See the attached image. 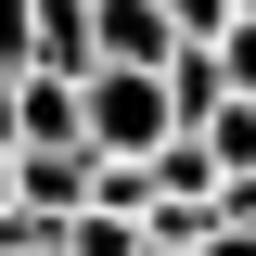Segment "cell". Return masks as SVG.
I'll return each instance as SVG.
<instances>
[{"instance_id":"1","label":"cell","mask_w":256,"mask_h":256,"mask_svg":"<svg viewBox=\"0 0 256 256\" xmlns=\"http://www.w3.org/2000/svg\"><path fill=\"white\" fill-rule=\"evenodd\" d=\"M180 141V102H166V64H90V154L141 166Z\"/></svg>"},{"instance_id":"2","label":"cell","mask_w":256,"mask_h":256,"mask_svg":"<svg viewBox=\"0 0 256 256\" xmlns=\"http://www.w3.org/2000/svg\"><path fill=\"white\" fill-rule=\"evenodd\" d=\"M13 205H26L38 230H77L102 205V154L90 141H26V166H13Z\"/></svg>"},{"instance_id":"3","label":"cell","mask_w":256,"mask_h":256,"mask_svg":"<svg viewBox=\"0 0 256 256\" xmlns=\"http://www.w3.org/2000/svg\"><path fill=\"white\" fill-rule=\"evenodd\" d=\"M90 26H102V64H166L180 52V13L166 0H90Z\"/></svg>"},{"instance_id":"4","label":"cell","mask_w":256,"mask_h":256,"mask_svg":"<svg viewBox=\"0 0 256 256\" xmlns=\"http://www.w3.org/2000/svg\"><path fill=\"white\" fill-rule=\"evenodd\" d=\"M141 180H154V205H218V180H230V166L205 154V128H180L166 154H141Z\"/></svg>"},{"instance_id":"5","label":"cell","mask_w":256,"mask_h":256,"mask_svg":"<svg viewBox=\"0 0 256 256\" xmlns=\"http://www.w3.org/2000/svg\"><path fill=\"white\" fill-rule=\"evenodd\" d=\"M64 256H154V218H128V205H90V218L64 230Z\"/></svg>"},{"instance_id":"6","label":"cell","mask_w":256,"mask_h":256,"mask_svg":"<svg viewBox=\"0 0 256 256\" xmlns=\"http://www.w3.org/2000/svg\"><path fill=\"white\" fill-rule=\"evenodd\" d=\"M205 154H218L230 180H256V102H244V90H230L218 116H205Z\"/></svg>"},{"instance_id":"7","label":"cell","mask_w":256,"mask_h":256,"mask_svg":"<svg viewBox=\"0 0 256 256\" xmlns=\"http://www.w3.org/2000/svg\"><path fill=\"white\" fill-rule=\"evenodd\" d=\"M0 64H13V77L38 64V0H0Z\"/></svg>"},{"instance_id":"8","label":"cell","mask_w":256,"mask_h":256,"mask_svg":"<svg viewBox=\"0 0 256 256\" xmlns=\"http://www.w3.org/2000/svg\"><path fill=\"white\" fill-rule=\"evenodd\" d=\"M166 13H180V38H230L244 26V0H166Z\"/></svg>"},{"instance_id":"9","label":"cell","mask_w":256,"mask_h":256,"mask_svg":"<svg viewBox=\"0 0 256 256\" xmlns=\"http://www.w3.org/2000/svg\"><path fill=\"white\" fill-rule=\"evenodd\" d=\"M218 64H230V90L256 102V13H244V26H230V38H218Z\"/></svg>"},{"instance_id":"10","label":"cell","mask_w":256,"mask_h":256,"mask_svg":"<svg viewBox=\"0 0 256 256\" xmlns=\"http://www.w3.org/2000/svg\"><path fill=\"white\" fill-rule=\"evenodd\" d=\"M13 166H26V154H13V141H0V205H13Z\"/></svg>"},{"instance_id":"11","label":"cell","mask_w":256,"mask_h":256,"mask_svg":"<svg viewBox=\"0 0 256 256\" xmlns=\"http://www.w3.org/2000/svg\"><path fill=\"white\" fill-rule=\"evenodd\" d=\"M154 256H192V244H154Z\"/></svg>"},{"instance_id":"12","label":"cell","mask_w":256,"mask_h":256,"mask_svg":"<svg viewBox=\"0 0 256 256\" xmlns=\"http://www.w3.org/2000/svg\"><path fill=\"white\" fill-rule=\"evenodd\" d=\"M244 13H256V0H244Z\"/></svg>"}]
</instances>
